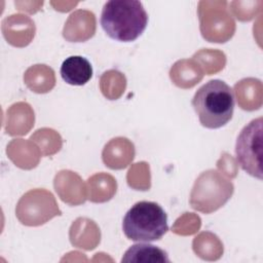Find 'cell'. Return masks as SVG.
Masks as SVG:
<instances>
[{
  "mask_svg": "<svg viewBox=\"0 0 263 263\" xmlns=\"http://www.w3.org/2000/svg\"><path fill=\"white\" fill-rule=\"evenodd\" d=\"M148 14L140 1L111 0L104 4L101 26L106 34L120 42H132L145 31Z\"/></svg>",
  "mask_w": 263,
  "mask_h": 263,
  "instance_id": "6da1fadb",
  "label": "cell"
},
{
  "mask_svg": "<svg viewBox=\"0 0 263 263\" xmlns=\"http://www.w3.org/2000/svg\"><path fill=\"white\" fill-rule=\"evenodd\" d=\"M192 106L199 122L206 128H219L230 121L234 110L231 87L220 79L210 80L197 89Z\"/></svg>",
  "mask_w": 263,
  "mask_h": 263,
  "instance_id": "7a4b0ae2",
  "label": "cell"
},
{
  "mask_svg": "<svg viewBox=\"0 0 263 263\" xmlns=\"http://www.w3.org/2000/svg\"><path fill=\"white\" fill-rule=\"evenodd\" d=\"M125 236L134 241H155L168 230L167 215L153 201H139L125 214L122 222Z\"/></svg>",
  "mask_w": 263,
  "mask_h": 263,
  "instance_id": "3957f363",
  "label": "cell"
},
{
  "mask_svg": "<svg viewBox=\"0 0 263 263\" xmlns=\"http://www.w3.org/2000/svg\"><path fill=\"white\" fill-rule=\"evenodd\" d=\"M233 193V185L217 171L203 172L196 179L191 196V206L202 213H212L223 206Z\"/></svg>",
  "mask_w": 263,
  "mask_h": 263,
  "instance_id": "277c9868",
  "label": "cell"
},
{
  "mask_svg": "<svg viewBox=\"0 0 263 263\" xmlns=\"http://www.w3.org/2000/svg\"><path fill=\"white\" fill-rule=\"evenodd\" d=\"M262 117L250 121L241 129L235 144L238 164L259 180H262Z\"/></svg>",
  "mask_w": 263,
  "mask_h": 263,
  "instance_id": "5b68a950",
  "label": "cell"
},
{
  "mask_svg": "<svg viewBox=\"0 0 263 263\" xmlns=\"http://www.w3.org/2000/svg\"><path fill=\"white\" fill-rule=\"evenodd\" d=\"M61 76L68 84L84 85L92 76L91 64L84 57L71 55L63 62Z\"/></svg>",
  "mask_w": 263,
  "mask_h": 263,
  "instance_id": "8992f818",
  "label": "cell"
},
{
  "mask_svg": "<svg viewBox=\"0 0 263 263\" xmlns=\"http://www.w3.org/2000/svg\"><path fill=\"white\" fill-rule=\"evenodd\" d=\"M121 262L135 263H167L170 262L166 252L152 245H134L126 250Z\"/></svg>",
  "mask_w": 263,
  "mask_h": 263,
  "instance_id": "52a82bcc",
  "label": "cell"
}]
</instances>
